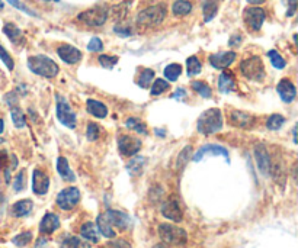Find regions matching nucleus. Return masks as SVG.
<instances>
[{
  "mask_svg": "<svg viewBox=\"0 0 298 248\" xmlns=\"http://www.w3.org/2000/svg\"><path fill=\"white\" fill-rule=\"evenodd\" d=\"M104 48V44H102V41L99 39V38H92L90 39V42H89V45H87V50L89 51H92V53H96V51H101Z\"/></svg>",
  "mask_w": 298,
  "mask_h": 248,
  "instance_id": "nucleus-49",
  "label": "nucleus"
},
{
  "mask_svg": "<svg viewBox=\"0 0 298 248\" xmlns=\"http://www.w3.org/2000/svg\"><path fill=\"white\" fill-rule=\"evenodd\" d=\"M23 187H25V172L22 170V172L15 177L13 189H15L16 191H19V190H23Z\"/></svg>",
  "mask_w": 298,
  "mask_h": 248,
  "instance_id": "nucleus-48",
  "label": "nucleus"
},
{
  "mask_svg": "<svg viewBox=\"0 0 298 248\" xmlns=\"http://www.w3.org/2000/svg\"><path fill=\"white\" fill-rule=\"evenodd\" d=\"M0 60L4 62V65L7 67V70H13V67H15V64H13V60H12V57L9 56V53L0 45Z\"/></svg>",
  "mask_w": 298,
  "mask_h": 248,
  "instance_id": "nucleus-47",
  "label": "nucleus"
},
{
  "mask_svg": "<svg viewBox=\"0 0 298 248\" xmlns=\"http://www.w3.org/2000/svg\"><path fill=\"white\" fill-rule=\"evenodd\" d=\"M255 157H256L257 167H259L260 173L265 174V176H269L271 169H272V161H271V157H269L266 148L262 144L255 147Z\"/></svg>",
  "mask_w": 298,
  "mask_h": 248,
  "instance_id": "nucleus-12",
  "label": "nucleus"
},
{
  "mask_svg": "<svg viewBox=\"0 0 298 248\" xmlns=\"http://www.w3.org/2000/svg\"><path fill=\"white\" fill-rule=\"evenodd\" d=\"M191 10H192V4H191V1H188V0H178V1H175L173 6H172V12H173L176 16H185V15H188Z\"/></svg>",
  "mask_w": 298,
  "mask_h": 248,
  "instance_id": "nucleus-31",
  "label": "nucleus"
},
{
  "mask_svg": "<svg viewBox=\"0 0 298 248\" xmlns=\"http://www.w3.org/2000/svg\"><path fill=\"white\" fill-rule=\"evenodd\" d=\"M3 129H4V122H3V119L0 118V134L3 132Z\"/></svg>",
  "mask_w": 298,
  "mask_h": 248,
  "instance_id": "nucleus-59",
  "label": "nucleus"
},
{
  "mask_svg": "<svg viewBox=\"0 0 298 248\" xmlns=\"http://www.w3.org/2000/svg\"><path fill=\"white\" fill-rule=\"evenodd\" d=\"M7 161H9V155L6 151H0V169H4L7 166Z\"/></svg>",
  "mask_w": 298,
  "mask_h": 248,
  "instance_id": "nucleus-53",
  "label": "nucleus"
},
{
  "mask_svg": "<svg viewBox=\"0 0 298 248\" xmlns=\"http://www.w3.org/2000/svg\"><path fill=\"white\" fill-rule=\"evenodd\" d=\"M105 215H106L108 221L111 222V225H115V227L119 228V229H128L129 225H131V219H129V216H128L127 213H124V212L109 209Z\"/></svg>",
  "mask_w": 298,
  "mask_h": 248,
  "instance_id": "nucleus-19",
  "label": "nucleus"
},
{
  "mask_svg": "<svg viewBox=\"0 0 298 248\" xmlns=\"http://www.w3.org/2000/svg\"><path fill=\"white\" fill-rule=\"evenodd\" d=\"M114 31H115V34H118L121 37H129L132 34V29L128 25H117L114 28Z\"/></svg>",
  "mask_w": 298,
  "mask_h": 248,
  "instance_id": "nucleus-50",
  "label": "nucleus"
},
{
  "mask_svg": "<svg viewBox=\"0 0 298 248\" xmlns=\"http://www.w3.org/2000/svg\"><path fill=\"white\" fill-rule=\"evenodd\" d=\"M104 248H131V246L127 241H124V240H117V241L108 243Z\"/></svg>",
  "mask_w": 298,
  "mask_h": 248,
  "instance_id": "nucleus-51",
  "label": "nucleus"
},
{
  "mask_svg": "<svg viewBox=\"0 0 298 248\" xmlns=\"http://www.w3.org/2000/svg\"><path fill=\"white\" fill-rule=\"evenodd\" d=\"M180 74H182V65L180 64H169L165 68V77L169 81H176Z\"/></svg>",
  "mask_w": 298,
  "mask_h": 248,
  "instance_id": "nucleus-33",
  "label": "nucleus"
},
{
  "mask_svg": "<svg viewBox=\"0 0 298 248\" xmlns=\"http://www.w3.org/2000/svg\"><path fill=\"white\" fill-rule=\"evenodd\" d=\"M146 167V158L144 157H134L128 161L127 170L131 176H141Z\"/></svg>",
  "mask_w": 298,
  "mask_h": 248,
  "instance_id": "nucleus-26",
  "label": "nucleus"
},
{
  "mask_svg": "<svg viewBox=\"0 0 298 248\" xmlns=\"http://www.w3.org/2000/svg\"><path fill=\"white\" fill-rule=\"evenodd\" d=\"M108 16H109L108 7H105V6H95L92 9H87V10L82 12L77 16V20L85 23V25H87V26L98 28V26H102L106 22Z\"/></svg>",
  "mask_w": 298,
  "mask_h": 248,
  "instance_id": "nucleus-4",
  "label": "nucleus"
},
{
  "mask_svg": "<svg viewBox=\"0 0 298 248\" xmlns=\"http://www.w3.org/2000/svg\"><path fill=\"white\" fill-rule=\"evenodd\" d=\"M6 1H7V3H10V4H12L13 7L19 9L21 12H23V13L29 15V16H35V18L38 16V15H37L35 12H32L31 9H28V7H26V6H25V4H23L22 1H19V0H6Z\"/></svg>",
  "mask_w": 298,
  "mask_h": 248,
  "instance_id": "nucleus-46",
  "label": "nucleus"
},
{
  "mask_svg": "<svg viewBox=\"0 0 298 248\" xmlns=\"http://www.w3.org/2000/svg\"><path fill=\"white\" fill-rule=\"evenodd\" d=\"M185 96H186V92H185L183 89H178V90H176V93L173 95V97H175V99H183Z\"/></svg>",
  "mask_w": 298,
  "mask_h": 248,
  "instance_id": "nucleus-55",
  "label": "nucleus"
},
{
  "mask_svg": "<svg viewBox=\"0 0 298 248\" xmlns=\"http://www.w3.org/2000/svg\"><path fill=\"white\" fill-rule=\"evenodd\" d=\"M253 116L246 114V112H241V111H232L230 112V124L236 128L240 129H249L253 126Z\"/></svg>",
  "mask_w": 298,
  "mask_h": 248,
  "instance_id": "nucleus-18",
  "label": "nucleus"
},
{
  "mask_svg": "<svg viewBox=\"0 0 298 248\" xmlns=\"http://www.w3.org/2000/svg\"><path fill=\"white\" fill-rule=\"evenodd\" d=\"M118 148L122 155H135L141 148V141L131 135H119Z\"/></svg>",
  "mask_w": 298,
  "mask_h": 248,
  "instance_id": "nucleus-10",
  "label": "nucleus"
},
{
  "mask_svg": "<svg viewBox=\"0 0 298 248\" xmlns=\"http://www.w3.org/2000/svg\"><path fill=\"white\" fill-rule=\"evenodd\" d=\"M241 74L252 81H262L265 78V65L259 57H250L240 62Z\"/></svg>",
  "mask_w": 298,
  "mask_h": 248,
  "instance_id": "nucleus-6",
  "label": "nucleus"
},
{
  "mask_svg": "<svg viewBox=\"0 0 298 248\" xmlns=\"http://www.w3.org/2000/svg\"><path fill=\"white\" fill-rule=\"evenodd\" d=\"M192 89H193L196 93H199L202 97H205V99H210V97L213 96L211 87H210L207 83H204V81H193V83H192Z\"/></svg>",
  "mask_w": 298,
  "mask_h": 248,
  "instance_id": "nucleus-35",
  "label": "nucleus"
},
{
  "mask_svg": "<svg viewBox=\"0 0 298 248\" xmlns=\"http://www.w3.org/2000/svg\"><path fill=\"white\" fill-rule=\"evenodd\" d=\"M59 57L67 64H76L82 60V53L73 45H61L57 50Z\"/></svg>",
  "mask_w": 298,
  "mask_h": 248,
  "instance_id": "nucleus-17",
  "label": "nucleus"
},
{
  "mask_svg": "<svg viewBox=\"0 0 298 248\" xmlns=\"http://www.w3.org/2000/svg\"><path fill=\"white\" fill-rule=\"evenodd\" d=\"M34 208V203L29 200V199H23V200H19L16 202L13 206H12V213L16 216V218H22V216H26L31 213Z\"/></svg>",
  "mask_w": 298,
  "mask_h": 248,
  "instance_id": "nucleus-23",
  "label": "nucleus"
},
{
  "mask_svg": "<svg viewBox=\"0 0 298 248\" xmlns=\"http://www.w3.org/2000/svg\"><path fill=\"white\" fill-rule=\"evenodd\" d=\"M153 77H154V71L150 70V68H147V70H144V71L141 73V76H140V78H138L137 83H138L140 87H147V86L151 83Z\"/></svg>",
  "mask_w": 298,
  "mask_h": 248,
  "instance_id": "nucleus-42",
  "label": "nucleus"
},
{
  "mask_svg": "<svg viewBox=\"0 0 298 248\" xmlns=\"http://www.w3.org/2000/svg\"><path fill=\"white\" fill-rule=\"evenodd\" d=\"M3 32H4V35H6L13 44H19V42L22 41V32H21V29H19L16 25H13V23H6V25L3 26Z\"/></svg>",
  "mask_w": 298,
  "mask_h": 248,
  "instance_id": "nucleus-29",
  "label": "nucleus"
},
{
  "mask_svg": "<svg viewBox=\"0 0 298 248\" xmlns=\"http://www.w3.org/2000/svg\"><path fill=\"white\" fill-rule=\"evenodd\" d=\"M288 4H290V10L287 12V15L293 16L296 13V9H297V0H288Z\"/></svg>",
  "mask_w": 298,
  "mask_h": 248,
  "instance_id": "nucleus-54",
  "label": "nucleus"
},
{
  "mask_svg": "<svg viewBox=\"0 0 298 248\" xmlns=\"http://www.w3.org/2000/svg\"><path fill=\"white\" fill-rule=\"evenodd\" d=\"M218 89L226 95L232 93L236 89V80H234V76H233L232 71L221 73V76L218 78Z\"/></svg>",
  "mask_w": 298,
  "mask_h": 248,
  "instance_id": "nucleus-21",
  "label": "nucleus"
},
{
  "mask_svg": "<svg viewBox=\"0 0 298 248\" xmlns=\"http://www.w3.org/2000/svg\"><path fill=\"white\" fill-rule=\"evenodd\" d=\"M191 153H192V147H185L182 151H180V154H179V158H178V167L180 169V167H183L185 164H186V161L191 158Z\"/></svg>",
  "mask_w": 298,
  "mask_h": 248,
  "instance_id": "nucleus-45",
  "label": "nucleus"
},
{
  "mask_svg": "<svg viewBox=\"0 0 298 248\" xmlns=\"http://www.w3.org/2000/svg\"><path fill=\"white\" fill-rule=\"evenodd\" d=\"M265 10L260 7H247L244 10V22L253 31H259L265 22Z\"/></svg>",
  "mask_w": 298,
  "mask_h": 248,
  "instance_id": "nucleus-9",
  "label": "nucleus"
},
{
  "mask_svg": "<svg viewBox=\"0 0 298 248\" xmlns=\"http://www.w3.org/2000/svg\"><path fill=\"white\" fill-rule=\"evenodd\" d=\"M166 18V7L165 4L150 6L141 10L137 16V25L141 28H153L160 25Z\"/></svg>",
  "mask_w": 298,
  "mask_h": 248,
  "instance_id": "nucleus-3",
  "label": "nucleus"
},
{
  "mask_svg": "<svg viewBox=\"0 0 298 248\" xmlns=\"http://www.w3.org/2000/svg\"><path fill=\"white\" fill-rule=\"evenodd\" d=\"M99 64L104 67V68H108V70H111L117 62H118V57H111V56H101L99 57Z\"/></svg>",
  "mask_w": 298,
  "mask_h": 248,
  "instance_id": "nucleus-44",
  "label": "nucleus"
},
{
  "mask_svg": "<svg viewBox=\"0 0 298 248\" xmlns=\"http://www.w3.org/2000/svg\"><path fill=\"white\" fill-rule=\"evenodd\" d=\"M162 215L166 218V219H170L173 222H180L182 218H183V213H182V209L179 206L178 200L176 199H169L163 203L162 206Z\"/></svg>",
  "mask_w": 298,
  "mask_h": 248,
  "instance_id": "nucleus-14",
  "label": "nucleus"
},
{
  "mask_svg": "<svg viewBox=\"0 0 298 248\" xmlns=\"http://www.w3.org/2000/svg\"><path fill=\"white\" fill-rule=\"evenodd\" d=\"M31 240H32V232L25 231V232L16 235V237L12 240V243H13L16 247H25V246H28V244L31 243Z\"/></svg>",
  "mask_w": 298,
  "mask_h": 248,
  "instance_id": "nucleus-39",
  "label": "nucleus"
},
{
  "mask_svg": "<svg viewBox=\"0 0 298 248\" xmlns=\"http://www.w3.org/2000/svg\"><path fill=\"white\" fill-rule=\"evenodd\" d=\"M277 92H278L281 100L285 102V103H291V102H294L296 97H297V89H296V86L293 84V81L288 80V78H284V80H281V81L278 83Z\"/></svg>",
  "mask_w": 298,
  "mask_h": 248,
  "instance_id": "nucleus-13",
  "label": "nucleus"
},
{
  "mask_svg": "<svg viewBox=\"0 0 298 248\" xmlns=\"http://www.w3.org/2000/svg\"><path fill=\"white\" fill-rule=\"evenodd\" d=\"M284 124H285V118L282 115H272V116H269L266 126L271 131H278Z\"/></svg>",
  "mask_w": 298,
  "mask_h": 248,
  "instance_id": "nucleus-40",
  "label": "nucleus"
},
{
  "mask_svg": "<svg viewBox=\"0 0 298 248\" xmlns=\"http://www.w3.org/2000/svg\"><path fill=\"white\" fill-rule=\"evenodd\" d=\"M250 4H260V3H263L265 0H247Z\"/></svg>",
  "mask_w": 298,
  "mask_h": 248,
  "instance_id": "nucleus-58",
  "label": "nucleus"
},
{
  "mask_svg": "<svg viewBox=\"0 0 298 248\" xmlns=\"http://www.w3.org/2000/svg\"><path fill=\"white\" fill-rule=\"evenodd\" d=\"M61 248H90L89 244L83 243L82 240H79L77 237H70L67 235L61 244Z\"/></svg>",
  "mask_w": 298,
  "mask_h": 248,
  "instance_id": "nucleus-34",
  "label": "nucleus"
},
{
  "mask_svg": "<svg viewBox=\"0 0 298 248\" xmlns=\"http://www.w3.org/2000/svg\"><path fill=\"white\" fill-rule=\"evenodd\" d=\"M1 142H4V139H3V138H0V144H1Z\"/></svg>",
  "mask_w": 298,
  "mask_h": 248,
  "instance_id": "nucleus-62",
  "label": "nucleus"
},
{
  "mask_svg": "<svg viewBox=\"0 0 298 248\" xmlns=\"http://www.w3.org/2000/svg\"><path fill=\"white\" fill-rule=\"evenodd\" d=\"M56 112H57V119H59L61 124L65 125L70 129L76 128V122H77L76 114L70 108L67 99L63 97L61 95L56 96Z\"/></svg>",
  "mask_w": 298,
  "mask_h": 248,
  "instance_id": "nucleus-7",
  "label": "nucleus"
},
{
  "mask_svg": "<svg viewBox=\"0 0 298 248\" xmlns=\"http://www.w3.org/2000/svg\"><path fill=\"white\" fill-rule=\"evenodd\" d=\"M80 200V191L77 187H67L57 196V205L63 210H71Z\"/></svg>",
  "mask_w": 298,
  "mask_h": 248,
  "instance_id": "nucleus-8",
  "label": "nucleus"
},
{
  "mask_svg": "<svg viewBox=\"0 0 298 248\" xmlns=\"http://www.w3.org/2000/svg\"><path fill=\"white\" fill-rule=\"evenodd\" d=\"M154 248H169V247H166L165 244H160V246H156V247H154Z\"/></svg>",
  "mask_w": 298,
  "mask_h": 248,
  "instance_id": "nucleus-60",
  "label": "nucleus"
},
{
  "mask_svg": "<svg viewBox=\"0 0 298 248\" xmlns=\"http://www.w3.org/2000/svg\"><path fill=\"white\" fill-rule=\"evenodd\" d=\"M3 7H4V4H3V1H1V0H0V10H1V9H3Z\"/></svg>",
  "mask_w": 298,
  "mask_h": 248,
  "instance_id": "nucleus-61",
  "label": "nucleus"
},
{
  "mask_svg": "<svg viewBox=\"0 0 298 248\" xmlns=\"http://www.w3.org/2000/svg\"><path fill=\"white\" fill-rule=\"evenodd\" d=\"M60 228V218L56 213H45L40 224V231L43 234H53Z\"/></svg>",
  "mask_w": 298,
  "mask_h": 248,
  "instance_id": "nucleus-20",
  "label": "nucleus"
},
{
  "mask_svg": "<svg viewBox=\"0 0 298 248\" xmlns=\"http://www.w3.org/2000/svg\"><path fill=\"white\" fill-rule=\"evenodd\" d=\"M80 235H82L85 240H87V241H90V243H95V244L99 243V238H101V232L98 231L96 225L92 224V222L83 224V227L80 228Z\"/></svg>",
  "mask_w": 298,
  "mask_h": 248,
  "instance_id": "nucleus-22",
  "label": "nucleus"
},
{
  "mask_svg": "<svg viewBox=\"0 0 298 248\" xmlns=\"http://www.w3.org/2000/svg\"><path fill=\"white\" fill-rule=\"evenodd\" d=\"M98 228H99V231H101V234H102L104 237H106V238H114V237H115V232H114V229H112V225H111V222L108 221V218H106L105 213L98 216Z\"/></svg>",
  "mask_w": 298,
  "mask_h": 248,
  "instance_id": "nucleus-27",
  "label": "nucleus"
},
{
  "mask_svg": "<svg viewBox=\"0 0 298 248\" xmlns=\"http://www.w3.org/2000/svg\"><path fill=\"white\" fill-rule=\"evenodd\" d=\"M169 87H170V84H169L166 80L157 78V80L153 83V86H151V95H153V96L162 95V93H165L166 90H169Z\"/></svg>",
  "mask_w": 298,
  "mask_h": 248,
  "instance_id": "nucleus-38",
  "label": "nucleus"
},
{
  "mask_svg": "<svg viewBox=\"0 0 298 248\" xmlns=\"http://www.w3.org/2000/svg\"><path fill=\"white\" fill-rule=\"evenodd\" d=\"M208 60H210V64H211L214 68L223 70V68H227L229 65H232V64L234 62V60H236V53H233V51L215 53V54H211Z\"/></svg>",
  "mask_w": 298,
  "mask_h": 248,
  "instance_id": "nucleus-15",
  "label": "nucleus"
},
{
  "mask_svg": "<svg viewBox=\"0 0 298 248\" xmlns=\"http://www.w3.org/2000/svg\"><path fill=\"white\" fill-rule=\"evenodd\" d=\"M10 115H12V121H13V125L16 128H23L26 125V121H25V115L23 112L18 108V106H12V111H10Z\"/></svg>",
  "mask_w": 298,
  "mask_h": 248,
  "instance_id": "nucleus-36",
  "label": "nucleus"
},
{
  "mask_svg": "<svg viewBox=\"0 0 298 248\" xmlns=\"http://www.w3.org/2000/svg\"><path fill=\"white\" fill-rule=\"evenodd\" d=\"M125 125H127V128L134 129V131H137L138 134L147 135V126H146L144 122H141L138 118H128L127 122H125Z\"/></svg>",
  "mask_w": 298,
  "mask_h": 248,
  "instance_id": "nucleus-37",
  "label": "nucleus"
},
{
  "mask_svg": "<svg viewBox=\"0 0 298 248\" xmlns=\"http://www.w3.org/2000/svg\"><path fill=\"white\" fill-rule=\"evenodd\" d=\"M196 128H198L199 134H202V135H211V134H215V132L221 131V128H223V114H221V111L217 109V108L205 111L198 118Z\"/></svg>",
  "mask_w": 298,
  "mask_h": 248,
  "instance_id": "nucleus-1",
  "label": "nucleus"
},
{
  "mask_svg": "<svg viewBox=\"0 0 298 248\" xmlns=\"http://www.w3.org/2000/svg\"><path fill=\"white\" fill-rule=\"evenodd\" d=\"M202 10H204V20L205 22L213 20L218 12V1L217 0H205L202 4Z\"/></svg>",
  "mask_w": 298,
  "mask_h": 248,
  "instance_id": "nucleus-28",
  "label": "nucleus"
},
{
  "mask_svg": "<svg viewBox=\"0 0 298 248\" xmlns=\"http://www.w3.org/2000/svg\"><path fill=\"white\" fill-rule=\"evenodd\" d=\"M57 172L60 173V176L64 180H67V182H74L76 180V176H74L73 170L70 169L68 161L64 157H59L57 158Z\"/></svg>",
  "mask_w": 298,
  "mask_h": 248,
  "instance_id": "nucleus-24",
  "label": "nucleus"
},
{
  "mask_svg": "<svg viewBox=\"0 0 298 248\" xmlns=\"http://www.w3.org/2000/svg\"><path fill=\"white\" fill-rule=\"evenodd\" d=\"M45 246H47V238H40L38 241H37V246H35V248H45Z\"/></svg>",
  "mask_w": 298,
  "mask_h": 248,
  "instance_id": "nucleus-56",
  "label": "nucleus"
},
{
  "mask_svg": "<svg viewBox=\"0 0 298 248\" xmlns=\"http://www.w3.org/2000/svg\"><path fill=\"white\" fill-rule=\"evenodd\" d=\"M186 68H188V76L192 77V76H196V74L201 73L202 65H201V62L198 60V57L192 56V57H189L186 60Z\"/></svg>",
  "mask_w": 298,
  "mask_h": 248,
  "instance_id": "nucleus-32",
  "label": "nucleus"
},
{
  "mask_svg": "<svg viewBox=\"0 0 298 248\" xmlns=\"http://www.w3.org/2000/svg\"><path fill=\"white\" fill-rule=\"evenodd\" d=\"M159 235L163 240V243L169 246H183L188 241V234L185 229L178 228L170 224H162L159 225Z\"/></svg>",
  "mask_w": 298,
  "mask_h": 248,
  "instance_id": "nucleus-5",
  "label": "nucleus"
},
{
  "mask_svg": "<svg viewBox=\"0 0 298 248\" xmlns=\"http://www.w3.org/2000/svg\"><path fill=\"white\" fill-rule=\"evenodd\" d=\"M4 100H6V102L10 105V106H15V102L18 100V96H16V93H15V92H10L9 95H6Z\"/></svg>",
  "mask_w": 298,
  "mask_h": 248,
  "instance_id": "nucleus-52",
  "label": "nucleus"
},
{
  "mask_svg": "<svg viewBox=\"0 0 298 248\" xmlns=\"http://www.w3.org/2000/svg\"><path fill=\"white\" fill-rule=\"evenodd\" d=\"M204 155H223L227 161H230L229 151H227L224 147H221V145H214V144L204 145V147H201V148L195 153V155H192V160H193L195 163H198V161L202 160Z\"/></svg>",
  "mask_w": 298,
  "mask_h": 248,
  "instance_id": "nucleus-11",
  "label": "nucleus"
},
{
  "mask_svg": "<svg viewBox=\"0 0 298 248\" xmlns=\"http://www.w3.org/2000/svg\"><path fill=\"white\" fill-rule=\"evenodd\" d=\"M99 134H101V131H99V125L95 124V122H90V124L87 125V139L89 141H96L98 138H99Z\"/></svg>",
  "mask_w": 298,
  "mask_h": 248,
  "instance_id": "nucleus-43",
  "label": "nucleus"
},
{
  "mask_svg": "<svg viewBox=\"0 0 298 248\" xmlns=\"http://www.w3.org/2000/svg\"><path fill=\"white\" fill-rule=\"evenodd\" d=\"M87 112H89L90 115L96 116V118H106V115H108V108H106L104 103L98 102V100L89 99V100H87Z\"/></svg>",
  "mask_w": 298,
  "mask_h": 248,
  "instance_id": "nucleus-25",
  "label": "nucleus"
},
{
  "mask_svg": "<svg viewBox=\"0 0 298 248\" xmlns=\"http://www.w3.org/2000/svg\"><path fill=\"white\" fill-rule=\"evenodd\" d=\"M129 6H131V1H122V3H119L117 6H114V7L111 9L112 18H114L115 20H122V19L127 16V13L129 12Z\"/></svg>",
  "mask_w": 298,
  "mask_h": 248,
  "instance_id": "nucleus-30",
  "label": "nucleus"
},
{
  "mask_svg": "<svg viewBox=\"0 0 298 248\" xmlns=\"http://www.w3.org/2000/svg\"><path fill=\"white\" fill-rule=\"evenodd\" d=\"M28 67L32 73L47 77V78H53L59 74L60 68L56 62L51 58H48L47 56H34L28 58Z\"/></svg>",
  "mask_w": 298,
  "mask_h": 248,
  "instance_id": "nucleus-2",
  "label": "nucleus"
},
{
  "mask_svg": "<svg viewBox=\"0 0 298 248\" xmlns=\"http://www.w3.org/2000/svg\"><path fill=\"white\" fill-rule=\"evenodd\" d=\"M268 57L271 58V62H272V65L275 67V68H279V70H282V68H285V65H287V61L279 56V53L278 51H275V50H272V51H269L268 53Z\"/></svg>",
  "mask_w": 298,
  "mask_h": 248,
  "instance_id": "nucleus-41",
  "label": "nucleus"
},
{
  "mask_svg": "<svg viewBox=\"0 0 298 248\" xmlns=\"http://www.w3.org/2000/svg\"><path fill=\"white\" fill-rule=\"evenodd\" d=\"M238 42H241V37H240V35H236V37H233V38L230 39V45H232V47H236Z\"/></svg>",
  "mask_w": 298,
  "mask_h": 248,
  "instance_id": "nucleus-57",
  "label": "nucleus"
},
{
  "mask_svg": "<svg viewBox=\"0 0 298 248\" xmlns=\"http://www.w3.org/2000/svg\"><path fill=\"white\" fill-rule=\"evenodd\" d=\"M48 187H50L48 176L38 169L34 170V173H32V190H34V193L38 196H43L48 191Z\"/></svg>",
  "mask_w": 298,
  "mask_h": 248,
  "instance_id": "nucleus-16",
  "label": "nucleus"
}]
</instances>
